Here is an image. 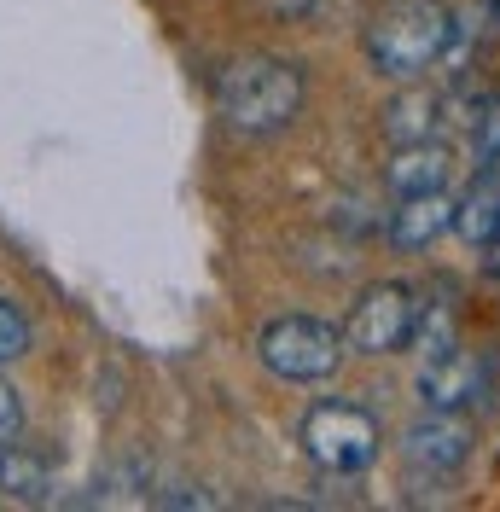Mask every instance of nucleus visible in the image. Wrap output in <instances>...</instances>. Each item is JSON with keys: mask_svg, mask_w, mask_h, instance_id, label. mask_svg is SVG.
Returning <instances> with one entry per match:
<instances>
[{"mask_svg": "<svg viewBox=\"0 0 500 512\" xmlns=\"http://www.w3.org/2000/svg\"><path fill=\"white\" fill-rule=\"evenodd\" d=\"M309 99V76L303 64L280 59V53H250V59L227 64L216 82V111L221 123L245 140H274L303 117Z\"/></svg>", "mask_w": 500, "mask_h": 512, "instance_id": "obj_1", "label": "nucleus"}, {"mask_svg": "<svg viewBox=\"0 0 500 512\" xmlns=\"http://www.w3.org/2000/svg\"><path fill=\"white\" fill-rule=\"evenodd\" d=\"M454 35H460V18L442 0H396L367 24V59L390 82H419L431 64L454 53Z\"/></svg>", "mask_w": 500, "mask_h": 512, "instance_id": "obj_2", "label": "nucleus"}, {"mask_svg": "<svg viewBox=\"0 0 500 512\" xmlns=\"http://www.w3.org/2000/svg\"><path fill=\"white\" fill-rule=\"evenodd\" d=\"M303 454L326 478H361L378 460V443H384V425L367 402H349V396H326L303 414Z\"/></svg>", "mask_w": 500, "mask_h": 512, "instance_id": "obj_3", "label": "nucleus"}, {"mask_svg": "<svg viewBox=\"0 0 500 512\" xmlns=\"http://www.w3.org/2000/svg\"><path fill=\"white\" fill-rule=\"evenodd\" d=\"M256 355H262V367L280 384H326V379H338L349 344H344V326H332V320L280 315L262 326Z\"/></svg>", "mask_w": 500, "mask_h": 512, "instance_id": "obj_4", "label": "nucleus"}, {"mask_svg": "<svg viewBox=\"0 0 500 512\" xmlns=\"http://www.w3.org/2000/svg\"><path fill=\"white\" fill-rule=\"evenodd\" d=\"M413 315H419V286L407 280H378L361 291V303L349 309L344 344L355 355H402L413 344Z\"/></svg>", "mask_w": 500, "mask_h": 512, "instance_id": "obj_5", "label": "nucleus"}, {"mask_svg": "<svg viewBox=\"0 0 500 512\" xmlns=\"http://www.w3.org/2000/svg\"><path fill=\"white\" fill-rule=\"evenodd\" d=\"M489 384H495V361H489V355L448 344L442 355H425L419 402H425V408H437V414H466V408H483Z\"/></svg>", "mask_w": 500, "mask_h": 512, "instance_id": "obj_6", "label": "nucleus"}, {"mask_svg": "<svg viewBox=\"0 0 500 512\" xmlns=\"http://www.w3.org/2000/svg\"><path fill=\"white\" fill-rule=\"evenodd\" d=\"M471 448H477V431H471L460 414H437V408H425V419L402 437L407 472H425V478H454V472H466Z\"/></svg>", "mask_w": 500, "mask_h": 512, "instance_id": "obj_7", "label": "nucleus"}, {"mask_svg": "<svg viewBox=\"0 0 500 512\" xmlns=\"http://www.w3.org/2000/svg\"><path fill=\"white\" fill-rule=\"evenodd\" d=\"M0 495L18 501V507H47L59 495V466L41 454V448L6 437L0 443Z\"/></svg>", "mask_w": 500, "mask_h": 512, "instance_id": "obj_8", "label": "nucleus"}, {"mask_svg": "<svg viewBox=\"0 0 500 512\" xmlns=\"http://www.w3.org/2000/svg\"><path fill=\"white\" fill-rule=\"evenodd\" d=\"M448 227H454V198H448V187L396 198V210H390V239L402 251H431Z\"/></svg>", "mask_w": 500, "mask_h": 512, "instance_id": "obj_9", "label": "nucleus"}, {"mask_svg": "<svg viewBox=\"0 0 500 512\" xmlns=\"http://www.w3.org/2000/svg\"><path fill=\"white\" fill-rule=\"evenodd\" d=\"M448 146L442 140H413V146H396V158L384 163V187L396 192V198H413V192H437L448 187Z\"/></svg>", "mask_w": 500, "mask_h": 512, "instance_id": "obj_10", "label": "nucleus"}, {"mask_svg": "<svg viewBox=\"0 0 500 512\" xmlns=\"http://www.w3.org/2000/svg\"><path fill=\"white\" fill-rule=\"evenodd\" d=\"M378 128L390 146H413V140H437L442 134V99L431 88H402V94L384 99Z\"/></svg>", "mask_w": 500, "mask_h": 512, "instance_id": "obj_11", "label": "nucleus"}, {"mask_svg": "<svg viewBox=\"0 0 500 512\" xmlns=\"http://www.w3.org/2000/svg\"><path fill=\"white\" fill-rule=\"evenodd\" d=\"M454 233L466 239V245H489L500 233V163H483L477 175H471V187L460 192V204H454Z\"/></svg>", "mask_w": 500, "mask_h": 512, "instance_id": "obj_12", "label": "nucleus"}, {"mask_svg": "<svg viewBox=\"0 0 500 512\" xmlns=\"http://www.w3.org/2000/svg\"><path fill=\"white\" fill-rule=\"evenodd\" d=\"M454 326H460V309H454V286H431L419 291V315H413V344L425 355H442L454 344Z\"/></svg>", "mask_w": 500, "mask_h": 512, "instance_id": "obj_13", "label": "nucleus"}, {"mask_svg": "<svg viewBox=\"0 0 500 512\" xmlns=\"http://www.w3.org/2000/svg\"><path fill=\"white\" fill-rule=\"evenodd\" d=\"M466 146L471 163H500V94H471L466 105Z\"/></svg>", "mask_w": 500, "mask_h": 512, "instance_id": "obj_14", "label": "nucleus"}, {"mask_svg": "<svg viewBox=\"0 0 500 512\" xmlns=\"http://www.w3.org/2000/svg\"><path fill=\"white\" fill-rule=\"evenodd\" d=\"M30 344H35L30 315H24L12 297H0V367H6V361H18V355H30Z\"/></svg>", "mask_w": 500, "mask_h": 512, "instance_id": "obj_15", "label": "nucleus"}, {"mask_svg": "<svg viewBox=\"0 0 500 512\" xmlns=\"http://www.w3.org/2000/svg\"><path fill=\"white\" fill-rule=\"evenodd\" d=\"M6 437H24V396L0 379V443Z\"/></svg>", "mask_w": 500, "mask_h": 512, "instance_id": "obj_16", "label": "nucleus"}, {"mask_svg": "<svg viewBox=\"0 0 500 512\" xmlns=\"http://www.w3.org/2000/svg\"><path fill=\"white\" fill-rule=\"evenodd\" d=\"M483 18H489V30L500 35V0H483Z\"/></svg>", "mask_w": 500, "mask_h": 512, "instance_id": "obj_17", "label": "nucleus"}]
</instances>
